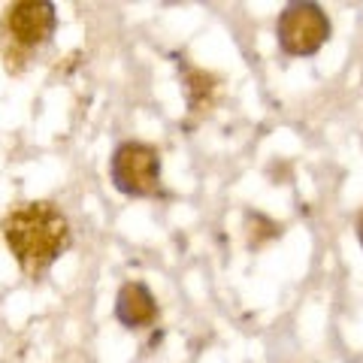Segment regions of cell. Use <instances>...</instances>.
I'll return each mask as SVG.
<instances>
[{
    "label": "cell",
    "mask_w": 363,
    "mask_h": 363,
    "mask_svg": "<svg viewBox=\"0 0 363 363\" xmlns=\"http://www.w3.org/2000/svg\"><path fill=\"white\" fill-rule=\"evenodd\" d=\"M357 240H360V245H363V212H360V218H357Z\"/></svg>",
    "instance_id": "cell-7"
},
{
    "label": "cell",
    "mask_w": 363,
    "mask_h": 363,
    "mask_svg": "<svg viewBox=\"0 0 363 363\" xmlns=\"http://www.w3.org/2000/svg\"><path fill=\"white\" fill-rule=\"evenodd\" d=\"M212 94H215V76L203 70H188V106L194 112L209 109Z\"/></svg>",
    "instance_id": "cell-6"
},
{
    "label": "cell",
    "mask_w": 363,
    "mask_h": 363,
    "mask_svg": "<svg viewBox=\"0 0 363 363\" xmlns=\"http://www.w3.org/2000/svg\"><path fill=\"white\" fill-rule=\"evenodd\" d=\"M116 318L128 327V330H143V327L155 324L157 318V300L143 281H128L118 297H116Z\"/></svg>",
    "instance_id": "cell-5"
},
{
    "label": "cell",
    "mask_w": 363,
    "mask_h": 363,
    "mask_svg": "<svg viewBox=\"0 0 363 363\" xmlns=\"http://www.w3.org/2000/svg\"><path fill=\"white\" fill-rule=\"evenodd\" d=\"M55 25H58V16H55V6L49 0H18L6 9L9 37L25 49L43 45L55 33Z\"/></svg>",
    "instance_id": "cell-4"
},
{
    "label": "cell",
    "mask_w": 363,
    "mask_h": 363,
    "mask_svg": "<svg viewBox=\"0 0 363 363\" xmlns=\"http://www.w3.org/2000/svg\"><path fill=\"white\" fill-rule=\"evenodd\" d=\"M333 25L327 13L312 0H294L279 13L276 40L288 58H309L330 40Z\"/></svg>",
    "instance_id": "cell-2"
},
{
    "label": "cell",
    "mask_w": 363,
    "mask_h": 363,
    "mask_svg": "<svg viewBox=\"0 0 363 363\" xmlns=\"http://www.w3.org/2000/svg\"><path fill=\"white\" fill-rule=\"evenodd\" d=\"M109 179L124 197H152L161 188V152L149 143H121L109 157Z\"/></svg>",
    "instance_id": "cell-3"
},
{
    "label": "cell",
    "mask_w": 363,
    "mask_h": 363,
    "mask_svg": "<svg viewBox=\"0 0 363 363\" xmlns=\"http://www.w3.org/2000/svg\"><path fill=\"white\" fill-rule=\"evenodd\" d=\"M4 236L21 269L43 272L70 248V221L49 200L21 203L4 218Z\"/></svg>",
    "instance_id": "cell-1"
}]
</instances>
